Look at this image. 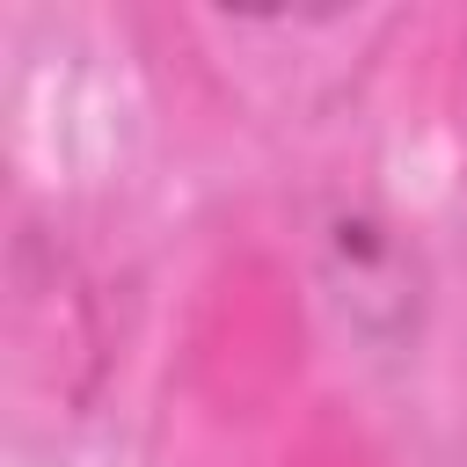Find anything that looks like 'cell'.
<instances>
[{
    "mask_svg": "<svg viewBox=\"0 0 467 467\" xmlns=\"http://www.w3.org/2000/svg\"><path fill=\"white\" fill-rule=\"evenodd\" d=\"M321 263H328V299H336L350 336L394 350L416 328V306H423L416 248L394 226H379L372 212H336L328 234H321Z\"/></svg>",
    "mask_w": 467,
    "mask_h": 467,
    "instance_id": "obj_1",
    "label": "cell"
}]
</instances>
